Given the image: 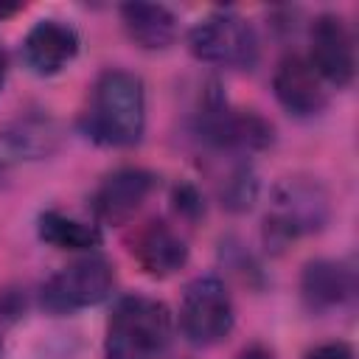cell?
<instances>
[{
    "instance_id": "4",
    "label": "cell",
    "mask_w": 359,
    "mask_h": 359,
    "mask_svg": "<svg viewBox=\"0 0 359 359\" xmlns=\"http://www.w3.org/2000/svg\"><path fill=\"white\" fill-rule=\"evenodd\" d=\"M188 48L199 62L224 67H252L258 59L255 31L233 11H213L202 17L188 34Z\"/></svg>"
},
{
    "instance_id": "2",
    "label": "cell",
    "mask_w": 359,
    "mask_h": 359,
    "mask_svg": "<svg viewBox=\"0 0 359 359\" xmlns=\"http://www.w3.org/2000/svg\"><path fill=\"white\" fill-rule=\"evenodd\" d=\"M171 311L143 294L123 297L107 323V359H160L171 342Z\"/></svg>"
},
{
    "instance_id": "19",
    "label": "cell",
    "mask_w": 359,
    "mask_h": 359,
    "mask_svg": "<svg viewBox=\"0 0 359 359\" xmlns=\"http://www.w3.org/2000/svg\"><path fill=\"white\" fill-rule=\"evenodd\" d=\"M306 359H353V351L348 342H325L306 353Z\"/></svg>"
},
{
    "instance_id": "15",
    "label": "cell",
    "mask_w": 359,
    "mask_h": 359,
    "mask_svg": "<svg viewBox=\"0 0 359 359\" xmlns=\"http://www.w3.org/2000/svg\"><path fill=\"white\" fill-rule=\"evenodd\" d=\"M121 20L129 39L146 50H163L177 36V17L160 3H126L121 6Z\"/></svg>"
},
{
    "instance_id": "9",
    "label": "cell",
    "mask_w": 359,
    "mask_h": 359,
    "mask_svg": "<svg viewBox=\"0 0 359 359\" xmlns=\"http://www.w3.org/2000/svg\"><path fill=\"white\" fill-rule=\"evenodd\" d=\"M157 177L146 168H118L93 194V213L104 224H126L154 191Z\"/></svg>"
},
{
    "instance_id": "11",
    "label": "cell",
    "mask_w": 359,
    "mask_h": 359,
    "mask_svg": "<svg viewBox=\"0 0 359 359\" xmlns=\"http://www.w3.org/2000/svg\"><path fill=\"white\" fill-rule=\"evenodd\" d=\"M79 53V34L62 20H39L22 39V56L39 76H53Z\"/></svg>"
},
{
    "instance_id": "12",
    "label": "cell",
    "mask_w": 359,
    "mask_h": 359,
    "mask_svg": "<svg viewBox=\"0 0 359 359\" xmlns=\"http://www.w3.org/2000/svg\"><path fill=\"white\" fill-rule=\"evenodd\" d=\"M132 255L151 278H168L188 261L185 238L165 222H146L132 238Z\"/></svg>"
},
{
    "instance_id": "7",
    "label": "cell",
    "mask_w": 359,
    "mask_h": 359,
    "mask_svg": "<svg viewBox=\"0 0 359 359\" xmlns=\"http://www.w3.org/2000/svg\"><path fill=\"white\" fill-rule=\"evenodd\" d=\"M309 65L317 70V76L334 87H345L353 81L356 73V50L353 36L342 17L337 14H320L311 22V53Z\"/></svg>"
},
{
    "instance_id": "14",
    "label": "cell",
    "mask_w": 359,
    "mask_h": 359,
    "mask_svg": "<svg viewBox=\"0 0 359 359\" xmlns=\"http://www.w3.org/2000/svg\"><path fill=\"white\" fill-rule=\"evenodd\" d=\"M300 292L303 300L317 311L337 309L353 294V272L342 261H331V258L309 261L300 278Z\"/></svg>"
},
{
    "instance_id": "16",
    "label": "cell",
    "mask_w": 359,
    "mask_h": 359,
    "mask_svg": "<svg viewBox=\"0 0 359 359\" xmlns=\"http://www.w3.org/2000/svg\"><path fill=\"white\" fill-rule=\"evenodd\" d=\"M39 238L59 250H93L101 244V233L95 224L79 222L59 210H45L39 216Z\"/></svg>"
},
{
    "instance_id": "1",
    "label": "cell",
    "mask_w": 359,
    "mask_h": 359,
    "mask_svg": "<svg viewBox=\"0 0 359 359\" xmlns=\"http://www.w3.org/2000/svg\"><path fill=\"white\" fill-rule=\"evenodd\" d=\"M84 135L101 146H135L146 129V93L143 81L129 70H107L93 87L84 112Z\"/></svg>"
},
{
    "instance_id": "8",
    "label": "cell",
    "mask_w": 359,
    "mask_h": 359,
    "mask_svg": "<svg viewBox=\"0 0 359 359\" xmlns=\"http://www.w3.org/2000/svg\"><path fill=\"white\" fill-rule=\"evenodd\" d=\"M199 132L219 151H261L272 143V126L261 115L250 109H227L224 104L205 109Z\"/></svg>"
},
{
    "instance_id": "10",
    "label": "cell",
    "mask_w": 359,
    "mask_h": 359,
    "mask_svg": "<svg viewBox=\"0 0 359 359\" xmlns=\"http://www.w3.org/2000/svg\"><path fill=\"white\" fill-rule=\"evenodd\" d=\"M272 87H275V98L283 104V109H289L292 115H300V118L317 115L328 104L323 79L309 65V59L297 56V53H289L278 62Z\"/></svg>"
},
{
    "instance_id": "18",
    "label": "cell",
    "mask_w": 359,
    "mask_h": 359,
    "mask_svg": "<svg viewBox=\"0 0 359 359\" xmlns=\"http://www.w3.org/2000/svg\"><path fill=\"white\" fill-rule=\"evenodd\" d=\"M174 205H177V210H180L182 216H188V219H196V216L202 213V199H199L196 188H191V185H180V188L174 191Z\"/></svg>"
},
{
    "instance_id": "5",
    "label": "cell",
    "mask_w": 359,
    "mask_h": 359,
    "mask_svg": "<svg viewBox=\"0 0 359 359\" xmlns=\"http://www.w3.org/2000/svg\"><path fill=\"white\" fill-rule=\"evenodd\" d=\"M233 300L219 278L205 275L185 286L180 306V328L191 345L208 348L222 342L233 331Z\"/></svg>"
},
{
    "instance_id": "3",
    "label": "cell",
    "mask_w": 359,
    "mask_h": 359,
    "mask_svg": "<svg viewBox=\"0 0 359 359\" xmlns=\"http://www.w3.org/2000/svg\"><path fill=\"white\" fill-rule=\"evenodd\" d=\"M328 222V194L311 177H286L272 191V208L266 213V236L272 241H289L320 230Z\"/></svg>"
},
{
    "instance_id": "21",
    "label": "cell",
    "mask_w": 359,
    "mask_h": 359,
    "mask_svg": "<svg viewBox=\"0 0 359 359\" xmlns=\"http://www.w3.org/2000/svg\"><path fill=\"white\" fill-rule=\"evenodd\" d=\"M6 70H8V59H6V50H3V45H0V87H3V81H6Z\"/></svg>"
},
{
    "instance_id": "13",
    "label": "cell",
    "mask_w": 359,
    "mask_h": 359,
    "mask_svg": "<svg viewBox=\"0 0 359 359\" xmlns=\"http://www.w3.org/2000/svg\"><path fill=\"white\" fill-rule=\"evenodd\" d=\"M59 146V129L48 118H22L0 129V171L22 160L48 157Z\"/></svg>"
},
{
    "instance_id": "6",
    "label": "cell",
    "mask_w": 359,
    "mask_h": 359,
    "mask_svg": "<svg viewBox=\"0 0 359 359\" xmlns=\"http://www.w3.org/2000/svg\"><path fill=\"white\" fill-rule=\"evenodd\" d=\"M115 283V272L107 258L90 255L62 266L42 286V306L53 314H70L101 303Z\"/></svg>"
},
{
    "instance_id": "20",
    "label": "cell",
    "mask_w": 359,
    "mask_h": 359,
    "mask_svg": "<svg viewBox=\"0 0 359 359\" xmlns=\"http://www.w3.org/2000/svg\"><path fill=\"white\" fill-rule=\"evenodd\" d=\"M236 359H272V351L264 348V345H250V348H244Z\"/></svg>"
},
{
    "instance_id": "17",
    "label": "cell",
    "mask_w": 359,
    "mask_h": 359,
    "mask_svg": "<svg viewBox=\"0 0 359 359\" xmlns=\"http://www.w3.org/2000/svg\"><path fill=\"white\" fill-rule=\"evenodd\" d=\"M258 194V182L252 177V171L247 165H238L227 174L224 185H222V205L230 210H247L255 202Z\"/></svg>"
}]
</instances>
